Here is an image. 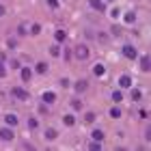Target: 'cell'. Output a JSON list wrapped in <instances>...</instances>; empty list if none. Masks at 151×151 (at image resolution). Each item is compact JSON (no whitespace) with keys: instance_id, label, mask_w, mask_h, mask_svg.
I'll return each instance as SVG.
<instances>
[{"instance_id":"obj_1","label":"cell","mask_w":151,"mask_h":151,"mask_svg":"<svg viewBox=\"0 0 151 151\" xmlns=\"http://www.w3.org/2000/svg\"><path fill=\"white\" fill-rule=\"evenodd\" d=\"M73 56L78 60H86L88 58V47L86 45H78V47H76V52H73Z\"/></svg>"},{"instance_id":"obj_2","label":"cell","mask_w":151,"mask_h":151,"mask_svg":"<svg viewBox=\"0 0 151 151\" xmlns=\"http://www.w3.org/2000/svg\"><path fill=\"white\" fill-rule=\"evenodd\" d=\"M123 56L129 58V60H136L138 52H136V47H134V45H123Z\"/></svg>"},{"instance_id":"obj_3","label":"cell","mask_w":151,"mask_h":151,"mask_svg":"<svg viewBox=\"0 0 151 151\" xmlns=\"http://www.w3.org/2000/svg\"><path fill=\"white\" fill-rule=\"evenodd\" d=\"M88 4H91V9H95V11H101V13L106 11V2L104 0H88Z\"/></svg>"},{"instance_id":"obj_4","label":"cell","mask_w":151,"mask_h":151,"mask_svg":"<svg viewBox=\"0 0 151 151\" xmlns=\"http://www.w3.org/2000/svg\"><path fill=\"white\" fill-rule=\"evenodd\" d=\"M13 97H15V99H22V101H24V99H28V93H26L22 86H15V88H13Z\"/></svg>"},{"instance_id":"obj_5","label":"cell","mask_w":151,"mask_h":151,"mask_svg":"<svg viewBox=\"0 0 151 151\" xmlns=\"http://www.w3.org/2000/svg\"><path fill=\"white\" fill-rule=\"evenodd\" d=\"M0 138L2 140H13V129L11 127H2L0 129Z\"/></svg>"},{"instance_id":"obj_6","label":"cell","mask_w":151,"mask_h":151,"mask_svg":"<svg viewBox=\"0 0 151 151\" xmlns=\"http://www.w3.org/2000/svg\"><path fill=\"white\" fill-rule=\"evenodd\" d=\"M119 86L129 88V86H132V78H129V76H121V78H119Z\"/></svg>"},{"instance_id":"obj_7","label":"cell","mask_w":151,"mask_h":151,"mask_svg":"<svg viewBox=\"0 0 151 151\" xmlns=\"http://www.w3.org/2000/svg\"><path fill=\"white\" fill-rule=\"evenodd\" d=\"M43 101H45V104H54V101H56V93L45 91V93H43Z\"/></svg>"},{"instance_id":"obj_8","label":"cell","mask_w":151,"mask_h":151,"mask_svg":"<svg viewBox=\"0 0 151 151\" xmlns=\"http://www.w3.org/2000/svg\"><path fill=\"white\" fill-rule=\"evenodd\" d=\"M140 69H142V71H149V69H151V60H149V56H142V58H140Z\"/></svg>"},{"instance_id":"obj_9","label":"cell","mask_w":151,"mask_h":151,"mask_svg":"<svg viewBox=\"0 0 151 151\" xmlns=\"http://www.w3.org/2000/svg\"><path fill=\"white\" fill-rule=\"evenodd\" d=\"M30 78H32V69H30V67H22V80L28 82Z\"/></svg>"},{"instance_id":"obj_10","label":"cell","mask_w":151,"mask_h":151,"mask_svg":"<svg viewBox=\"0 0 151 151\" xmlns=\"http://www.w3.org/2000/svg\"><path fill=\"white\" fill-rule=\"evenodd\" d=\"M4 121H6V125H9V127L17 125V114H6V116H4Z\"/></svg>"},{"instance_id":"obj_11","label":"cell","mask_w":151,"mask_h":151,"mask_svg":"<svg viewBox=\"0 0 151 151\" xmlns=\"http://www.w3.org/2000/svg\"><path fill=\"white\" fill-rule=\"evenodd\" d=\"M54 37H56L58 43H63V41H67V32L65 30H56V32H54Z\"/></svg>"},{"instance_id":"obj_12","label":"cell","mask_w":151,"mask_h":151,"mask_svg":"<svg viewBox=\"0 0 151 151\" xmlns=\"http://www.w3.org/2000/svg\"><path fill=\"white\" fill-rule=\"evenodd\" d=\"M86 84H88L86 80H78V82H76V91H78V93H82V91H86Z\"/></svg>"},{"instance_id":"obj_13","label":"cell","mask_w":151,"mask_h":151,"mask_svg":"<svg viewBox=\"0 0 151 151\" xmlns=\"http://www.w3.org/2000/svg\"><path fill=\"white\" fill-rule=\"evenodd\" d=\"M93 71H95V76H104V73H106V67L101 65V63H97V65L93 67Z\"/></svg>"},{"instance_id":"obj_14","label":"cell","mask_w":151,"mask_h":151,"mask_svg":"<svg viewBox=\"0 0 151 151\" xmlns=\"http://www.w3.org/2000/svg\"><path fill=\"white\" fill-rule=\"evenodd\" d=\"M63 123H65V125H73V123H76V116H73V114H65V116H63Z\"/></svg>"},{"instance_id":"obj_15","label":"cell","mask_w":151,"mask_h":151,"mask_svg":"<svg viewBox=\"0 0 151 151\" xmlns=\"http://www.w3.org/2000/svg\"><path fill=\"white\" fill-rule=\"evenodd\" d=\"M93 140L101 142V140H104V132H101V129H95V132H93Z\"/></svg>"},{"instance_id":"obj_16","label":"cell","mask_w":151,"mask_h":151,"mask_svg":"<svg viewBox=\"0 0 151 151\" xmlns=\"http://www.w3.org/2000/svg\"><path fill=\"white\" fill-rule=\"evenodd\" d=\"M45 138H47V140H54V138H56V129H52V127L45 129Z\"/></svg>"},{"instance_id":"obj_17","label":"cell","mask_w":151,"mask_h":151,"mask_svg":"<svg viewBox=\"0 0 151 151\" xmlns=\"http://www.w3.org/2000/svg\"><path fill=\"white\" fill-rule=\"evenodd\" d=\"M95 119H97L95 112H86V114H84V121H86V123H95Z\"/></svg>"},{"instance_id":"obj_18","label":"cell","mask_w":151,"mask_h":151,"mask_svg":"<svg viewBox=\"0 0 151 151\" xmlns=\"http://www.w3.org/2000/svg\"><path fill=\"white\" fill-rule=\"evenodd\" d=\"M125 22H129V24H132V22H136V13H134V11L125 13Z\"/></svg>"},{"instance_id":"obj_19","label":"cell","mask_w":151,"mask_h":151,"mask_svg":"<svg viewBox=\"0 0 151 151\" xmlns=\"http://www.w3.org/2000/svg\"><path fill=\"white\" fill-rule=\"evenodd\" d=\"M50 54H52V56H58V54H60V45H58V43L52 45V47H50Z\"/></svg>"},{"instance_id":"obj_20","label":"cell","mask_w":151,"mask_h":151,"mask_svg":"<svg viewBox=\"0 0 151 151\" xmlns=\"http://www.w3.org/2000/svg\"><path fill=\"white\" fill-rule=\"evenodd\" d=\"M112 99L116 101V104H119V101L123 99V93H121V91H114V93H112Z\"/></svg>"},{"instance_id":"obj_21","label":"cell","mask_w":151,"mask_h":151,"mask_svg":"<svg viewBox=\"0 0 151 151\" xmlns=\"http://www.w3.org/2000/svg\"><path fill=\"white\" fill-rule=\"evenodd\" d=\"M37 71H39V73H45V71H47V65H45V63H37Z\"/></svg>"},{"instance_id":"obj_22","label":"cell","mask_w":151,"mask_h":151,"mask_svg":"<svg viewBox=\"0 0 151 151\" xmlns=\"http://www.w3.org/2000/svg\"><path fill=\"white\" fill-rule=\"evenodd\" d=\"M28 30L32 32V35H39V30H41V26H39V24H32V26H30V28H28Z\"/></svg>"},{"instance_id":"obj_23","label":"cell","mask_w":151,"mask_h":151,"mask_svg":"<svg viewBox=\"0 0 151 151\" xmlns=\"http://www.w3.org/2000/svg\"><path fill=\"white\" fill-rule=\"evenodd\" d=\"M140 95H142V93L138 91V88H134V91H132V99H134V101H138V99H140Z\"/></svg>"},{"instance_id":"obj_24","label":"cell","mask_w":151,"mask_h":151,"mask_svg":"<svg viewBox=\"0 0 151 151\" xmlns=\"http://www.w3.org/2000/svg\"><path fill=\"white\" fill-rule=\"evenodd\" d=\"M110 116H112V119H119V116H121V110H119V108H112V110H110Z\"/></svg>"},{"instance_id":"obj_25","label":"cell","mask_w":151,"mask_h":151,"mask_svg":"<svg viewBox=\"0 0 151 151\" xmlns=\"http://www.w3.org/2000/svg\"><path fill=\"white\" fill-rule=\"evenodd\" d=\"M28 127H30V129H37V127H39V121H37V119H30V121H28Z\"/></svg>"},{"instance_id":"obj_26","label":"cell","mask_w":151,"mask_h":151,"mask_svg":"<svg viewBox=\"0 0 151 151\" xmlns=\"http://www.w3.org/2000/svg\"><path fill=\"white\" fill-rule=\"evenodd\" d=\"M47 6L50 9H58V0H47Z\"/></svg>"},{"instance_id":"obj_27","label":"cell","mask_w":151,"mask_h":151,"mask_svg":"<svg viewBox=\"0 0 151 151\" xmlns=\"http://www.w3.org/2000/svg\"><path fill=\"white\" fill-rule=\"evenodd\" d=\"M17 30H19V35H28V32H26V30H28V26H26V24H22Z\"/></svg>"},{"instance_id":"obj_28","label":"cell","mask_w":151,"mask_h":151,"mask_svg":"<svg viewBox=\"0 0 151 151\" xmlns=\"http://www.w3.org/2000/svg\"><path fill=\"white\" fill-rule=\"evenodd\" d=\"M71 106H73V110H80V108H82V104H80L78 99H73V101H71Z\"/></svg>"},{"instance_id":"obj_29","label":"cell","mask_w":151,"mask_h":151,"mask_svg":"<svg viewBox=\"0 0 151 151\" xmlns=\"http://www.w3.org/2000/svg\"><path fill=\"white\" fill-rule=\"evenodd\" d=\"M4 76H6V69H4V65L0 63V78H4Z\"/></svg>"},{"instance_id":"obj_30","label":"cell","mask_w":151,"mask_h":151,"mask_svg":"<svg viewBox=\"0 0 151 151\" xmlns=\"http://www.w3.org/2000/svg\"><path fill=\"white\" fill-rule=\"evenodd\" d=\"M91 149H93V151H97V149H101V145H99V142H97V140H95V142H93V145H91Z\"/></svg>"},{"instance_id":"obj_31","label":"cell","mask_w":151,"mask_h":151,"mask_svg":"<svg viewBox=\"0 0 151 151\" xmlns=\"http://www.w3.org/2000/svg\"><path fill=\"white\" fill-rule=\"evenodd\" d=\"M2 15H4V6L0 4V17H2Z\"/></svg>"}]
</instances>
